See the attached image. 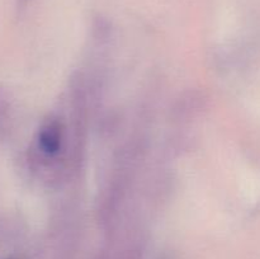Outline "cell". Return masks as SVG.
<instances>
[{
	"instance_id": "cell-1",
	"label": "cell",
	"mask_w": 260,
	"mask_h": 259,
	"mask_svg": "<svg viewBox=\"0 0 260 259\" xmlns=\"http://www.w3.org/2000/svg\"><path fill=\"white\" fill-rule=\"evenodd\" d=\"M38 147L47 156H55L61 147V130L56 122L46 124L38 134Z\"/></svg>"
}]
</instances>
